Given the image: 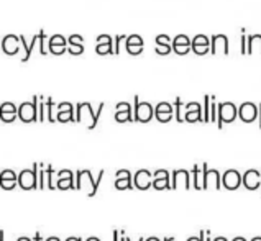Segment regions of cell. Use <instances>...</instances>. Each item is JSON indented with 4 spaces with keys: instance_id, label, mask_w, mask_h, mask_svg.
<instances>
[{
    "instance_id": "cell-50",
    "label": "cell",
    "mask_w": 261,
    "mask_h": 241,
    "mask_svg": "<svg viewBox=\"0 0 261 241\" xmlns=\"http://www.w3.org/2000/svg\"><path fill=\"white\" fill-rule=\"evenodd\" d=\"M258 116H259V128H261V104H259V108H258Z\"/></svg>"
},
{
    "instance_id": "cell-37",
    "label": "cell",
    "mask_w": 261,
    "mask_h": 241,
    "mask_svg": "<svg viewBox=\"0 0 261 241\" xmlns=\"http://www.w3.org/2000/svg\"><path fill=\"white\" fill-rule=\"evenodd\" d=\"M122 40H126L123 35H117L115 36V45H114V54H118L120 53V41Z\"/></svg>"
},
{
    "instance_id": "cell-19",
    "label": "cell",
    "mask_w": 261,
    "mask_h": 241,
    "mask_svg": "<svg viewBox=\"0 0 261 241\" xmlns=\"http://www.w3.org/2000/svg\"><path fill=\"white\" fill-rule=\"evenodd\" d=\"M125 45H126V51H128L130 54H140L141 51H143V40H141L140 35L126 36Z\"/></svg>"
},
{
    "instance_id": "cell-20",
    "label": "cell",
    "mask_w": 261,
    "mask_h": 241,
    "mask_svg": "<svg viewBox=\"0 0 261 241\" xmlns=\"http://www.w3.org/2000/svg\"><path fill=\"white\" fill-rule=\"evenodd\" d=\"M97 54H114V48H112V36L100 35L97 36Z\"/></svg>"
},
{
    "instance_id": "cell-22",
    "label": "cell",
    "mask_w": 261,
    "mask_h": 241,
    "mask_svg": "<svg viewBox=\"0 0 261 241\" xmlns=\"http://www.w3.org/2000/svg\"><path fill=\"white\" fill-rule=\"evenodd\" d=\"M222 46V51L225 54H228V38L225 35H214L211 40V51L212 53H217V49Z\"/></svg>"
},
{
    "instance_id": "cell-58",
    "label": "cell",
    "mask_w": 261,
    "mask_h": 241,
    "mask_svg": "<svg viewBox=\"0 0 261 241\" xmlns=\"http://www.w3.org/2000/svg\"><path fill=\"white\" fill-rule=\"evenodd\" d=\"M0 48H2V41H0Z\"/></svg>"
},
{
    "instance_id": "cell-54",
    "label": "cell",
    "mask_w": 261,
    "mask_h": 241,
    "mask_svg": "<svg viewBox=\"0 0 261 241\" xmlns=\"http://www.w3.org/2000/svg\"><path fill=\"white\" fill-rule=\"evenodd\" d=\"M120 235H122V238H120V241H125V231H120Z\"/></svg>"
},
{
    "instance_id": "cell-18",
    "label": "cell",
    "mask_w": 261,
    "mask_h": 241,
    "mask_svg": "<svg viewBox=\"0 0 261 241\" xmlns=\"http://www.w3.org/2000/svg\"><path fill=\"white\" fill-rule=\"evenodd\" d=\"M115 120H117L118 123L133 122V113H132V107H130L128 102H118V104H117Z\"/></svg>"
},
{
    "instance_id": "cell-42",
    "label": "cell",
    "mask_w": 261,
    "mask_h": 241,
    "mask_svg": "<svg viewBox=\"0 0 261 241\" xmlns=\"http://www.w3.org/2000/svg\"><path fill=\"white\" fill-rule=\"evenodd\" d=\"M247 53V35H242V54Z\"/></svg>"
},
{
    "instance_id": "cell-10",
    "label": "cell",
    "mask_w": 261,
    "mask_h": 241,
    "mask_svg": "<svg viewBox=\"0 0 261 241\" xmlns=\"http://www.w3.org/2000/svg\"><path fill=\"white\" fill-rule=\"evenodd\" d=\"M222 186L228 191H237L242 186V174L235 169H228L222 176Z\"/></svg>"
},
{
    "instance_id": "cell-25",
    "label": "cell",
    "mask_w": 261,
    "mask_h": 241,
    "mask_svg": "<svg viewBox=\"0 0 261 241\" xmlns=\"http://www.w3.org/2000/svg\"><path fill=\"white\" fill-rule=\"evenodd\" d=\"M192 177H194L192 187L196 189V191H202L204 189V171L200 169L197 164L192 167Z\"/></svg>"
},
{
    "instance_id": "cell-6",
    "label": "cell",
    "mask_w": 261,
    "mask_h": 241,
    "mask_svg": "<svg viewBox=\"0 0 261 241\" xmlns=\"http://www.w3.org/2000/svg\"><path fill=\"white\" fill-rule=\"evenodd\" d=\"M202 171H204V191L205 189H222V176L217 169H208L207 163L202 164Z\"/></svg>"
},
{
    "instance_id": "cell-46",
    "label": "cell",
    "mask_w": 261,
    "mask_h": 241,
    "mask_svg": "<svg viewBox=\"0 0 261 241\" xmlns=\"http://www.w3.org/2000/svg\"><path fill=\"white\" fill-rule=\"evenodd\" d=\"M205 241H212V238H211V231H205Z\"/></svg>"
},
{
    "instance_id": "cell-45",
    "label": "cell",
    "mask_w": 261,
    "mask_h": 241,
    "mask_svg": "<svg viewBox=\"0 0 261 241\" xmlns=\"http://www.w3.org/2000/svg\"><path fill=\"white\" fill-rule=\"evenodd\" d=\"M66 241H83V239H81V238H77V236H69V238L66 239Z\"/></svg>"
},
{
    "instance_id": "cell-57",
    "label": "cell",
    "mask_w": 261,
    "mask_h": 241,
    "mask_svg": "<svg viewBox=\"0 0 261 241\" xmlns=\"http://www.w3.org/2000/svg\"><path fill=\"white\" fill-rule=\"evenodd\" d=\"M251 241H261V236H256V238H253Z\"/></svg>"
},
{
    "instance_id": "cell-14",
    "label": "cell",
    "mask_w": 261,
    "mask_h": 241,
    "mask_svg": "<svg viewBox=\"0 0 261 241\" xmlns=\"http://www.w3.org/2000/svg\"><path fill=\"white\" fill-rule=\"evenodd\" d=\"M18 116V108L15 107L13 102H4L0 104V120L5 123H12Z\"/></svg>"
},
{
    "instance_id": "cell-28",
    "label": "cell",
    "mask_w": 261,
    "mask_h": 241,
    "mask_svg": "<svg viewBox=\"0 0 261 241\" xmlns=\"http://www.w3.org/2000/svg\"><path fill=\"white\" fill-rule=\"evenodd\" d=\"M115 189L117 191H130L133 187V177H125V179H115Z\"/></svg>"
},
{
    "instance_id": "cell-44",
    "label": "cell",
    "mask_w": 261,
    "mask_h": 241,
    "mask_svg": "<svg viewBox=\"0 0 261 241\" xmlns=\"http://www.w3.org/2000/svg\"><path fill=\"white\" fill-rule=\"evenodd\" d=\"M35 241H43V238H41V233H40V231H36V235H35Z\"/></svg>"
},
{
    "instance_id": "cell-43",
    "label": "cell",
    "mask_w": 261,
    "mask_h": 241,
    "mask_svg": "<svg viewBox=\"0 0 261 241\" xmlns=\"http://www.w3.org/2000/svg\"><path fill=\"white\" fill-rule=\"evenodd\" d=\"M112 236H114V241H120V238H118V236H120V231H118V230H114V233H112Z\"/></svg>"
},
{
    "instance_id": "cell-26",
    "label": "cell",
    "mask_w": 261,
    "mask_h": 241,
    "mask_svg": "<svg viewBox=\"0 0 261 241\" xmlns=\"http://www.w3.org/2000/svg\"><path fill=\"white\" fill-rule=\"evenodd\" d=\"M247 53H253L255 49H258L261 53V35H250L247 36Z\"/></svg>"
},
{
    "instance_id": "cell-13",
    "label": "cell",
    "mask_w": 261,
    "mask_h": 241,
    "mask_svg": "<svg viewBox=\"0 0 261 241\" xmlns=\"http://www.w3.org/2000/svg\"><path fill=\"white\" fill-rule=\"evenodd\" d=\"M191 49L196 54H205V53L211 51V41H208L207 36L197 35V36H194V38L191 40Z\"/></svg>"
},
{
    "instance_id": "cell-32",
    "label": "cell",
    "mask_w": 261,
    "mask_h": 241,
    "mask_svg": "<svg viewBox=\"0 0 261 241\" xmlns=\"http://www.w3.org/2000/svg\"><path fill=\"white\" fill-rule=\"evenodd\" d=\"M18 180V176L12 169H4L0 172V182H15Z\"/></svg>"
},
{
    "instance_id": "cell-40",
    "label": "cell",
    "mask_w": 261,
    "mask_h": 241,
    "mask_svg": "<svg viewBox=\"0 0 261 241\" xmlns=\"http://www.w3.org/2000/svg\"><path fill=\"white\" fill-rule=\"evenodd\" d=\"M125 177H132L130 171H126V169H120V171H117V174H115V179H125Z\"/></svg>"
},
{
    "instance_id": "cell-29",
    "label": "cell",
    "mask_w": 261,
    "mask_h": 241,
    "mask_svg": "<svg viewBox=\"0 0 261 241\" xmlns=\"http://www.w3.org/2000/svg\"><path fill=\"white\" fill-rule=\"evenodd\" d=\"M153 189L156 191H171V177H163V179H153Z\"/></svg>"
},
{
    "instance_id": "cell-41",
    "label": "cell",
    "mask_w": 261,
    "mask_h": 241,
    "mask_svg": "<svg viewBox=\"0 0 261 241\" xmlns=\"http://www.w3.org/2000/svg\"><path fill=\"white\" fill-rule=\"evenodd\" d=\"M188 241H205V231L202 230L199 233V236H191Z\"/></svg>"
},
{
    "instance_id": "cell-49",
    "label": "cell",
    "mask_w": 261,
    "mask_h": 241,
    "mask_svg": "<svg viewBox=\"0 0 261 241\" xmlns=\"http://www.w3.org/2000/svg\"><path fill=\"white\" fill-rule=\"evenodd\" d=\"M214 241H228V239H227V238H223V236H217Z\"/></svg>"
},
{
    "instance_id": "cell-24",
    "label": "cell",
    "mask_w": 261,
    "mask_h": 241,
    "mask_svg": "<svg viewBox=\"0 0 261 241\" xmlns=\"http://www.w3.org/2000/svg\"><path fill=\"white\" fill-rule=\"evenodd\" d=\"M169 41H171V38L169 36H166V35H158L156 36V53L158 54H168L171 49H173V46L169 45Z\"/></svg>"
},
{
    "instance_id": "cell-17",
    "label": "cell",
    "mask_w": 261,
    "mask_h": 241,
    "mask_svg": "<svg viewBox=\"0 0 261 241\" xmlns=\"http://www.w3.org/2000/svg\"><path fill=\"white\" fill-rule=\"evenodd\" d=\"M48 49L53 54H61V53H64L66 49H68V40H66L63 35H53L49 38Z\"/></svg>"
},
{
    "instance_id": "cell-47",
    "label": "cell",
    "mask_w": 261,
    "mask_h": 241,
    "mask_svg": "<svg viewBox=\"0 0 261 241\" xmlns=\"http://www.w3.org/2000/svg\"><path fill=\"white\" fill-rule=\"evenodd\" d=\"M44 241H61L58 236H51V238H48V239H44Z\"/></svg>"
},
{
    "instance_id": "cell-55",
    "label": "cell",
    "mask_w": 261,
    "mask_h": 241,
    "mask_svg": "<svg viewBox=\"0 0 261 241\" xmlns=\"http://www.w3.org/2000/svg\"><path fill=\"white\" fill-rule=\"evenodd\" d=\"M4 235H5V233H4V231H0V241H4Z\"/></svg>"
},
{
    "instance_id": "cell-23",
    "label": "cell",
    "mask_w": 261,
    "mask_h": 241,
    "mask_svg": "<svg viewBox=\"0 0 261 241\" xmlns=\"http://www.w3.org/2000/svg\"><path fill=\"white\" fill-rule=\"evenodd\" d=\"M83 41H84V38L81 35H71L69 40H68V43H69L68 51L69 53L71 54H83V51H84Z\"/></svg>"
},
{
    "instance_id": "cell-33",
    "label": "cell",
    "mask_w": 261,
    "mask_h": 241,
    "mask_svg": "<svg viewBox=\"0 0 261 241\" xmlns=\"http://www.w3.org/2000/svg\"><path fill=\"white\" fill-rule=\"evenodd\" d=\"M44 107H46V112H48V122H56V118L53 116V107H55V102H53V99L51 97H48L46 99V102H44Z\"/></svg>"
},
{
    "instance_id": "cell-52",
    "label": "cell",
    "mask_w": 261,
    "mask_h": 241,
    "mask_svg": "<svg viewBox=\"0 0 261 241\" xmlns=\"http://www.w3.org/2000/svg\"><path fill=\"white\" fill-rule=\"evenodd\" d=\"M145 241H160V238H156V236H151V238H148Z\"/></svg>"
},
{
    "instance_id": "cell-35",
    "label": "cell",
    "mask_w": 261,
    "mask_h": 241,
    "mask_svg": "<svg viewBox=\"0 0 261 241\" xmlns=\"http://www.w3.org/2000/svg\"><path fill=\"white\" fill-rule=\"evenodd\" d=\"M174 107H176V120L181 123V122H184V116H182V113H181V107H182V100L181 99H176L174 100Z\"/></svg>"
},
{
    "instance_id": "cell-16",
    "label": "cell",
    "mask_w": 261,
    "mask_h": 241,
    "mask_svg": "<svg viewBox=\"0 0 261 241\" xmlns=\"http://www.w3.org/2000/svg\"><path fill=\"white\" fill-rule=\"evenodd\" d=\"M154 116L158 118V122L168 123L173 118V105L168 104V102H160V104L154 107Z\"/></svg>"
},
{
    "instance_id": "cell-2",
    "label": "cell",
    "mask_w": 261,
    "mask_h": 241,
    "mask_svg": "<svg viewBox=\"0 0 261 241\" xmlns=\"http://www.w3.org/2000/svg\"><path fill=\"white\" fill-rule=\"evenodd\" d=\"M38 167L40 164L35 163L32 169H23L18 174V186L23 189V191L38 189Z\"/></svg>"
},
{
    "instance_id": "cell-1",
    "label": "cell",
    "mask_w": 261,
    "mask_h": 241,
    "mask_svg": "<svg viewBox=\"0 0 261 241\" xmlns=\"http://www.w3.org/2000/svg\"><path fill=\"white\" fill-rule=\"evenodd\" d=\"M103 174H106V171H100L99 172V177L94 179L91 171H77V177H76V189L77 191H81V189H87V195L89 197H94L97 194V189H99V184L100 180L103 177Z\"/></svg>"
},
{
    "instance_id": "cell-51",
    "label": "cell",
    "mask_w": 261,
    "mask_h": 241,
    "mask_svg": "<svg viewBox=\"0 0 261 241\" xmlns=\"http://www.w3.org/2000/svg\"><path fill=\"white\" fill-rule=\"evenodd\" d=\"M86 241H100L99 238H95V236H91V238H87Z\"/></svg>"
},
{
    "instance_id": "cell-48",
    "label": "cell",
    "mask_w": 261,
    "mask_h": 241,
    "mask_svg": "<svg viewBox=\"0 0 261 241\" xmlns=\"http://www.w3.org/2000/svg\"><path fill=\"white\" fill-rule=\"evenodd\" d=\"M17 241H32V239H30V238H27V236H20Z\"/></svg>"
},
{
    "instance_id": "cell-38",
    "label": "cell",
    "mask_w": 261,
    "mask_h": 241,
    "mask_svg": "<svg viewBox=\"0 0 261 241\" xmlns=\"http://www.w3.org/2000/svg\"><path fill=\"white\" fill-rule=\"evenodd\" d=\"M69 177H74L72 171H69V169H63V171H59V172H58V180H61V179H69Z\"/></svg>"
},
{
    "instance_id": "cell-31",
    "label": "cell",
    "mask_w": 261,
    "mask_h": 241,
    "mask_svg": "<svg viewBox=\"0 0 261 241\" xmlns=\"http://www.w3.org/2000/svg\"><path fill=\"white\" fill-rule=\"evenodd\" d=\"M56 189H59V191H68V189H76V184H74V177L56 180Z\"/></svg>"
},
{
    "instance_id": "cell-7",
    "label": "cell",
    "mask_w": 261,
    "mask_h": 241,
    "mask_svg": "<svg viewBox=\"0 0 261 241\" xmlns=\"http://www.w3.org/2000/svg\"><path fill=\"white\" fill-rule=\"evenodd\" d=\"M181 186L186 189V191H189L191 189V174L186 169H176V171H173V174H171V191L181 187Z\"/></svg>"
},
{
    "instance_id": "cell-36",
    "label": "cell",
    "mask_w": 261,
    "mask_h": 241,
    "mask_svg": "<svg viewBox=\"0 0 261 241\" xmlns=\"http://www.w3.org/2000/svg\"><path fill=\"white\" fill-rule=\"evenodd\" d=\"M44 40H46V35H44V30H40L38 33V41H40V53L41 54H46V46H44Z\"/></svg>"
},
{
    "instance_id": "cell-30",
    "label": "cell",
    "mask_w": 261,
    "mask_h": 241,
    "mask_svg": "<svg viewBox=\"0 0 261 241\" xmlns=\"http://www.w3.org/2000/svg\"><path fill=\"white\" fill-rule=\"evenodd\" d=\"M44 172H46V189H49V191H55V189H56V184L53 182V176H55L53 166L48 164V166H46V169H44Z\"/></svg>"
},
{
    "instance_id": "cell-5",
    "label": "cell",
    "mask_w": 261,
    "mask_h": 241,
    "mask_svg": "<svg viewBox=\"0 0 261 241\" xmlns=\"http://www.w3.org/2000/svg\"><path fill=\"white\" fill-rule=\"evenodd\" d=\"M154 116V107L150 102H140L138 96H135V112H133V122L146 123Z\"/></svg>"
},
{
    "instance_id": "cell-3",
    "label": "cell",
    "mask_w": 261,
    "mask_h": 241,
    "mask_svg": "<svg viewBox=\"0 0 261 241\" xmlns=\"http://www.w3.org/2000/svg\"><path fill=\"white\" fill-rule=\"evenodd\" d=\"M38 96H33L32 102H23L18 107V118L25 123H32L38 120Z\"/></svg>"
},
{
    "instance_id": "cell-21",
    "label": "cell",
    "mask_w": 261,
    "mask_h": 241,
    "mask_svg": "<svg viewBox=\"0 0 261 241\" xmlns=\"http://www.w3.org/2000/svg\"><path fill=\"white\" fill-rule=\"evenodd\" d=\"M173 51L177 54H186L191 49V40L186 35H177L173 40Z\"/></svg>"
},
{
    "instance_id": "cell-34",
    "label": "cell",
    "mask_w": 261,
    "mask_h": 241,
    "mask_svg": "<svg viewBox=\"0 0 261 241\" xmlns=\"http://www.w3.org/2000/svg\"><path fill=\"white\" fill-rule=\"evenodd\" d=\"M204 122H211V97L204 96Z\"/></svg>"
},
{
    "instance_id": "cell-56",
    "label": "cell",
    "mask_w": 261,
    "mask_h": 241,
    "mask_svg": "<svg viewBox=\"0 0 261 241\" xmlns=\"http://www.w3.org/2000/svg\"><path fill=\"white\" fill-rule=\"evenodd\" d=\"M165 241H174V236H171V238H165Z\"/></svg>"
},
{
    "instance_id": "cell-11",
    "label": "cell",
    "mask_w": 261,
    "mask_h": 241,
    "mask_svg": "<svg viewBox=\"0 0 261 241\" xmlns=\"http://www.w3.org/2000/svg\"><path fill=\"white\" fill-rule=\"evenodd\" d=\"M56 120L58 122H76V116H74V107L71 102H61L58 105V113H56Z\"/></svg>"
},
{
    "instance_id": "cell-8",
    "label": "cell",
    "mask_w": 261,
    "mask_h": 241,
    "mask_svg": "<svg viewBox=\"0 0 261 241\" xmlns=\"http://www.w3.org/2000/svg\"><path fill=\"white\" fill-rule=\"evenodd\" d=\"M153 184V174L146 169H140L135 172V176H133V187L138 189V191H146V189H150Z\"/></svg>"
},
{
    "instance_id": "cell-12",
    "label": "cell",
    "mask_w": 261,
    "mask_h": 241,
    "mask_svg": "<svg viewBox=\"0 0 261 241\" xmlns=\"http://www.w3.org/2000/svg\"><path fill=\"white\" fill-rule=\"evenodd\" d=\"M242 184L248 189V191H256L261 184V172L255 171V169H250L243 174L242 177Z\"/></svg>"
},
{
    "instance_id": "cell-39",
    "label": "cell",
    "mask_w": 261,
    "mask_h": 241,
    "mask_svg": "<svg viewBox=\"0 0 261 241\" xmlns=\"http://www.w3.org/2000/svg\"><path fill=\"white\" fill-rule=\"evenodd\" d=\"M163 177H171V174L166 169H158L153 174V179H163Z\"/></svg>"
},
{
    "instance_id": "cell-15",
    "label": "cell",
    "mask_w": 261,
    "mask_h": 241,
    "mask_svg": "<svg viewBox=\"0 0 261 241\" xmlns=\"http://www.w3.org/2000/svg\"><path fill=\"white\" fill-rule=\"evenodd\" d=\"M2 49H4V53L9 54V56L17 54L18 49H20V36H17V35H7V36H4Z\"/></svg>"
},
{
    "instance_id": "cell-4",
    "label": "cell",
    "mask_w": 261,
    "mask_h": 241,
    "mask_svg": "<svg viewBox=\"0 0 261 241\" xmlns=\"http://www.w3.org/2000/svg\"><path fill=\"white\" fill-rule=\"evenodd\" d=\"M238 116V108L235 107V104L232 102H223V104H219L217 108V127L222 128L223 123H232Z\"/></svg>"
},
{
    "instance_id": "cell-53",
    "label": "cell",
    "mask_w": 261,
    "mask_h": 241,
    "mask_svg": "<svg viewBox=\"0 0 261 241\" xmlns=\"http://www.w3.org/2000/svg\"><path fill=\"white\" fill-rule=\"evenodd\" d=\"M232 241H247V239L242 238V236H237V238H235V239H232Z\"/></svg>"
},
{
    "instance_id": "cell-27",
    "label": "cell",
    "mask_w": 261,
    "mask_h": 241,
    "mask_svg": "<svg viewBox=\"0 0 261 241\" xmlns=\"http://www.w3.org/2000/svg\"><path fill=\"white\" fill-rule=\"evenodd\" d=\"M184 122H189V123H194V122H204V115H202V108L200 110H189L184 113Z\"/></svg>"
},
{
    "instance_id": "cell-9",
    "label": "cell",
    "mask_w": 261,
    "mask_h": 241,
    "mask_svg": "<svg viewBox=\"0 0 261 241\" xmlns=\"http://www.w3.org/2000/svg\"><path fill=\"white\" fill-rule=\"evenodd\" d=\"M238 116H240V120L245 123L255 122L258 116V107L253 104V102H243V104L238 107Z\"/></svg>"
}]
</instances>
